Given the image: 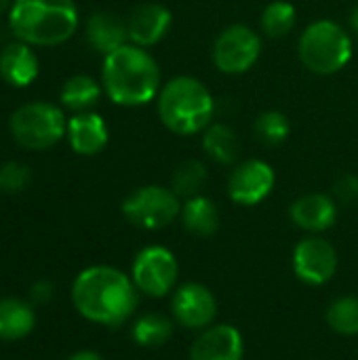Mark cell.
<instances>
[{
	"instance_id": "6da1fadb",
	"label": "cell",
	"mask_w": 358,
	"mask_h": 360,
	"mask_svg": "<svg viewBox=\"0 0 358 360\" xmlns=\"http://www.w3.org/2000/svg\"><path fill=\"white\" fill-rule=\"evenodd\" d=\"M133 278L112 266H91L72 285L74 308L91 323L124 325L137 310L139 295Z\"/></svg>"
},
{
	"instance_id": "7a4b0ae2",
	"label": "cell",
	"mask_w": 358,
	"mask_h": 360,
	"mask_svg": "<svg viewBox=\"0 0 358 360\" xmlns=\"http://www.w3.org/2000/svg\"><path fill=\"white\" fill-rule=\"evenodd\" d=\"M101 84L116 105L137 108L158 97L160 70L143 46L127 42L103 57Z\"/></svg>"
},
{
	"instance_id": "3957f363",
	"label": "cell",
	"mask_w": 358,
	"mask_h": 360,
	"mask_svg": "<svg viewBox=\"0 0 358 360\" xmlns=\"http://www.w3.org/2000/svg\"><path fill=\"white\" fill-rule=\"evenodd\" d=\"M8 25L30 46H57L74 36L78 8L74 0H13Z\"/></svg>"
},
{
	"instance_id": "277c9868",
	"label": "cell",
	"mask_w": 358,
	"mask_h": 360,
	"mask_svg": "<svg viewBox=\"0 0 358 360\" xmlns=\"http://www.w3.org/2000/svg\"><path fill=\"white\" fill-rule=\"evenodd\" d=\"M156 108L162 124L175 135L205 131L215 114L211 91L194 76H175L160 86Z\"/></svg>"
},
{
	"instance_id": "5b68a950",
	"label": "cell",
	"mask_w": 358,
	"mask_h": 360,
	"mask_svg": "<svg viewBox=\"0 0 358 360\" xmlns=\"http://www.w3.org/2000/svg\"><path fill=\"white\" fill-rule=\"evenodd\" d=\"M298 55L312 74L329 76L344 70L352 59V38L340 23L319 19L302 32Z\"/></svg>"
},
{
	"instance_id": "8992f818",
	"label": "cell",
	"mask_w": 358,
	"mask_h": 360,
	"mask_svg": "<svg viewBox=\"0 0 358 360\" xmlns=\"http://www.w3.org/2000/svg\"><path fill=\"white\" fill-rule=\"evenodd\" d=\"M8 124L13 139L27 150H49L57 146L68 131V120L61 108L46 101H34L17 108Z\"/></svg>"
},
{
	"instance_id": "52a82bcc",
	"label": "cell",
	"mask_w": 358,
	"mask_h": 360,
	"mask_svg": "<svg viewBox=\"0 0 358 360\" xmlns=\"http://www.w3.org/2000/svg\"><path fill=\"white\" fill-rule=\"evenodd\" d=\"M181 213V198L165 186H143L122 200V215L141 230H162Z\"/></svg>"
},
{
	"instance_id": "ba28073f",
	"label": "cell",
	"mask_w": 358,
	"mask_h": 360,
	"mask_svg": "<svg viewBox=\"0 0 358 360\" xmlns=\"http://www.w3.org/2000/svg\"><path fill=\"white\" fill-rule=\"evenodd\" d=\"M179 276V264L173 251L160 245L141 249L133 259L131 278L139 293L148 297H165L171 293Z\"/></svg>"
},
{
	"instance_id": "9c48e42d",
	"label": "cell",
	"mask_w": 358,
	"mask_h": 360,
	"mask_svg": "<svg viewBox=\"0 0 358 360\" xmlns=\"http://www.w3.org/2000/svg\"><path fill=\"white\" fill-rule=\"evenodd\" d=\"M262 53V40L260 36L243 23H234L219 32V36L213 42V63L224 74H245L249 72Z\"/></svg>"
},
{
	"instance_id": "30bf717a",
	"label": "cell",
	"mask_w": 358,
	"mask_h": 360,
	"mask_svg": "<svg viewBox=\"0 0 358 360\" xmlns=\"http://www.w3.org/2000/svg\"><path fill=\"white\" fill-rule=\"evenodd\" d=\"M338 264L335 247L321 236H308L293 249V272L306 285H327L335 276Z\"/></svg>"
},
{
	"instance_id": "8fae6325",
	"label": "cell",
	"mask_w": 358,
	"mask_h": 360,
	"mask_svg": "<svg viewBox=\"0 0 358 360\" xmlns=\"http://www.w3.org/2000/svg\"><path fill=\"white\" fill-rule=\"evenodd\" d=\"M274 169L260 158L245 160L234 167L228 179V196L243 207L260 205L274 190Z\"/></svg>"
},
{
	"instance_id": "7c38bea8",
	"label": "cell",
	"mask_w": 358,
	"mask_h": 360,
	"mask_svg": "<svg viewBox=\"0 0 358 360\" xmlns=\"http://www.w3.org/2000/svg\"><path fill=\"white\" fill-rule=\"evenodd\" d=\"M171 314L186 329H207L217 316V300L209 287L186 283L173 293Z\"/></svg>"
},
{
	"instance_id": "4fadbf2b",
	"label": "cell",
	"mask_w": 358,
	"mask_h": 360,
	"mask_svg": "<svg viewBox=\"0 0 358 360\" xmlns=\"http://www.w3.org/2000/svg\"><path fill=\"white\" fill-rule=\"evenodd\" d=\"M245 340L234 325L222 323L200 331L190 348V360H243Z\"/></svg>"
},
{
	"instance_id": "5bb4252c",
	"label": "cell",
	"mask_w": 358,
	"mask_h": 360,
	"mask_svg": "<svg viewBox=\"0 0 358 360\" xmlns=\"http://www.w3.org/2000/svg\"><path fill=\"white\" fill-rule=\"evenodd\" d=\"M173 15L171 11L160 4V2H146L139 4L137 8L131 11L127 17V32H129V42L137 46H152L160 42L169 27H171Z\"/></svg>"
},
{
	"instance_id": "9a60e30c",
	"label": "cell",
	"mask_w": 358,
	"mask_h": 360,
	"mask_svg": "<svg viewBox=\"0 0 358 360\" xmlns=\"http://www.w3.org/2000/svg\"><path fill=\"white\" fill-rule=\"evenodd\" d=\"M65 137L70 148L80 156H95L99 154L110 139L106 120L95 112H76L68 120Z\"/></svg>"
},
{
	"instance_id": "2e32d148",
	"label": "cell",
	"mask_w": 358,
	"mask_h": 360,
	"mask_svg": "<svg viewBox=\"0 0 358 360\" xmlns=\"http://www.w3.org/2000/svg\"><path fill=\"white\" fill-rule=\"evenodd\" d=\"M291 221L312 234L329 230L338 219V202L327 194H304L289 209Z\"/></svg>"
},
{
	"instance_id": "e0dca14e",
	"label": "cell",
	"mask_w": 358,
	"mask_h": 360,
	"mask_svg": "<svg viewBox=\"0 0 358 360\" xmlns=\"http://www.w3.org/2000/svg\"><path fill=\"white\" fill-rule=\"evenodd\" d=\"M40 61L30 44L17 40L0 53V76L11 86H27L38 78Z\"/></svg>"
},
{
	"instance_id": "ac0fdd59",
	"label": "cell",
	"mask_w": 358,
	"mask_h": 360,
	"mask_svg": "<svg viewBox=\"0 0 358 360\" xmlns=\"http://www.w3.org/2000/svg\"><path fill=\"white\" fill-rule=\"evenodd\" d=\"M87 40L95 51L106 57L129 42L127 21L108 11L93 13L87 21Z\"/></svg>"
},
{
	"instance_id": "d6986e66",
	"label": "cell",
	"mask_w": 358,
	"mask_h": 360,
	"mask_svg": "<svg viewBox=\"0 0 358 360\" xmlns=\"http://www.w3.org/2000/svg\"><path fill=\"white\" fill-rule=\"evenodd\" d=\"M179 219L184 228L194 236H213L219 230V221H222L217 205L203 194L181 200Z\"/></svg>"
},
{
	"instance_id": "ffe728a7",
	"label": "cell",
	"mask_w": 358,
	"mask_h": 360,
	"mask_svg": "<svg viewBox=\"0 0 358 360\" xmlns=\"http://www.w3.org/2000/svg\"><path fill=\"white\" fill-rule=\"evenodd\" d=\"M36 325L34 310L21 300H0V340L15 342L32 333Z\"/></svg>"
},
{
	"instance_id": "44dd1931",
	"label": "cell",
	"mask_w": 358,
	"mask_h": 360,
	"mask_svg": "<svg viewBox=\"0 0 358 360\" xmlns=\"http://www.w3.org/2000/svg\"><path fill=\"white\" fill-rule=\"evenodd\" d=\"M203 150L207 156L219 165H232L238 158V137L228 124H209L203 135Z\"/></svg>"
},
{
	"instance_id": "7402d4cb",
	"label": "cell",
	"mask_w": 358,
	"mask_h": 360,
	"mask_svg": "<svg viewBox=\"0 0 358 360\" xmlns=\"http://www.w3.org/2000/svg\"><path fill=\"white\" fill-rule=\"evenodd\" d=\"M131 338L141 348H160L173 338V323L169 316L158 312L141 314L131 329Z\"/></svg>"
},
{
	"instance_id": "603a6c76",
	"label": "cell",
	"mask_w": 358,
	"mask_h": 360,
	"mask_svg": "<svg viewBox=\"0 0 358 360\" xmlns=\"http://www.w3.org/2000/svg\"><path fill=\"white\" fill-rule=\"evenodd\" d=\"M59 97L65 108L74 112H87L101 97V84L87 74H76L65 80Z\"/></svg>"
},
{
	"instance_id": "cb8c5ba5",
	"label": "cell",
	"mask_w": 358,
	"mask_h": 360,
	"mask_svg": "<svg viewBox=\"0 0 358 360\" xmlns=\"http://www.w3.org/2000/svg\"><path fill=\"white\" fill-rule=\"evenodd\" d=\"M205 181H207V167L200 160H184L171 177V190L181 200H188L200 194Z\"/></svg>"
},
{
	"instance_id": "d4e9b609",
	"label": "cell",
	"mask_w": 358,
	"mask_h": 360,
	"mask_svg": "<svg viewBox=\"0 0 358 360\" xmlns=\"http://www.w3.org/2000/svg\"><path fill=\"white\" fill-rule=\"evenodd\" d=\"M295 19H298V13H295V6L287 0H274L270 2L264 13H262V32L270 38H283L287 36L293 25H295Z\"/></svg>"
},
{
	"instance_id": "484cf974",
	"label": "cell",
	"mask_w": 358,
	"mask_h": 360,
	"mask_svg": "<svg viewBox=\"0 0 358 360\" xmlns=\"http://www.w3.org/2000/svg\"><path fill=\"white\" fill-rule=\"evenodd\" d=\"M327 323L340 335H358V297L342 295L327 308Z\"/></svg>"
},
{
	"instance_id": "4316f807",
	"label": "cell",
	"mask_w": 358,
	"mask_h": 360,
	"mask_svg": "<svg viewBox=\"0 0 358 360\" xmlns=\"http://www.w3.org/2000/svg\"><path fill=\"white\" fill-rule=\"evenodd\" d=\"M291 124L289 118L279 110H268L255 120V135L266 146H279L289 137Z\"/></svg>"
},
{
	"instance_id": "83f0119b",
	"label": "cell",
	"mask_w": 358,
	"mask_h": 360,
	"mask_svg": "<svg viewBox=\"0 0 358 360\" xmlns=\"http://www.w3.org/2000/svg\"><path fill=\"white\" fill-rule=\"evenodd\" d=\"M30 179H32L30 167L23 162H6L0 167V190L2 192H8V194L21 192L23 188H27Z\"/></svg>"
},
{
	"instance_id": "f1b7e54d",
	"label": "cell",
	"mask_w": 358,
	"mask_h": 360,
	"mask_svg": "<svg viewBox=\"0 0 358 360\" xmlns=\"http://www.w3.org/2000/svg\"><path fill=\"white\" fill-rule=\"evenodd\" d=\"M335 198L342 202H352L358 198V177L357 175H344L335 184Z\"/></svg>"
},
{
	"instance_id": "f546056e",
	"label": "cell",
	"mask_w": 358,
	"mask_h": 360,
	"mask_svg": "<svg viewBox=\"0 0 358 360\" xmlns=\"http://www.w3.org/2000/svg\"><path fill=\"white\" fill-rule=\"evenodd\" d=\"M53 297V285L49 281H38L34 287H32V300L36 304H46L49 300Z\"/></svg>"
},
{
	"instance_id": "4dcf8cb0",
	"label": "cell",
	"mask_w": 358,
	"mask_h": 360,
	"mask_svg": "<svg viewBox=\"0 0 358 360\" xmlns=\"http://www.w3.org/2000/svg\"><path fill=\"white\" fill-rule=\"evenodd\" d=\"M68 360H103L97 352H93V350H80V352H76V354H72Z\"/></svg>"
},
{
	"instance_id": "1f68e13d",
	"label": "cell",
	"mask_w": 358,
	"mask_h": 360,
	"mask_svg": "<svg viewBox=\"0 0 358 360\" xmlns=\"http://www.w3.org/2000/svg\"><path fill=\"white\" fill-rule=\"evenodd\" d=\"M350 25H352V30L358 34V4L352 8V13H350Z\"/></svg>"
},
{
	"instance_id": "d6a6232c",
	"label": "cell",
	"mask_w": 358,
	"mask_h": 360,
	"mask_svg": "<svg viewBox=\"0 0 358 360\" xmlns=\"http://www.w3.org/2000/svg\"><path fill=\"white\" fill-rule=\"evenodd\" d=\"M11 6H13L11 0H0V15L6 13V11H11Z\"/></svg>"
}]
</instances>
